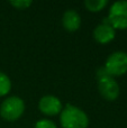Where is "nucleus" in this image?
I'll list each match as a JSON object with an SVG mask.
<instances>
[{"instance_id": "obj_1", "label": "nucleus", "mask_w": 127, "mask_h": 128, "mask_svg": "<svg viewBox=\"0 0 127 128\" xmlns=\"http://www.w3.org/2000/svg\"><path fill=\"white\" fill-rule=\"evenodd\" d=\"M60 122L63 128H87L89 126V118L82 109L66 104L61 111Z\"/></svg>"}, {"instance_id": "obj_2", "label": "nucleus", "mask_w": 127, "mask_h": 128, "mask_svg": "<svg viewBox=\"0 0 127 128\" xmlns=\"http://www.w3.org/2000/svg\"><path fill=\"white\" fill-rule=\"evenodd\" d=\"M25 111V102L17 96L6 98L0 104V116L4 120L15 122L19 119Z\"/></svg>"}, {"instance_id": "obj_3", "label": "nucleus", "mask_w": 127, "mask_h": 128, "mask_svg": "<svg viewBox=\"0 0 127 128\" xmlns=\"http://www.w3.org/2000/svg\"><path fill=\"white\" fill-rule=\"evenodd\" d=\"M104 68L110 76H120L127 72V53L124 51H116L112 53L106 60Z\"/></svg>"}, {"instance_id": "obj_4", "label": "nucleus", "mask_w": 127, "mask_h": 128, "mask_svg": "<svg viewBox=\"0 0 127 128\" xmlns=\"http://www.w3.org/2000/svg\"><path fill=\"white\" fill-rule=\"evenodd\" d=\"M107 18L115 29H127V0L114 2Z\"/></svg>"}, {"instance_id": "obj_5", "label": "nucleus", "mask_w": 127, "mask_h": 128, "mask_svg": "<svg viewBox=\"0 0 127 128\" xmlns=\"http://www.w3.org/2000/svg\"><path fill=\"white\" fill-rule=\"evenodd\" d=\"M98 90L108 101H114L119 96V86L112 76H105L98 80Z\"/></svg>"}, {"instance_id": "obj_6", "label": "nucleus", "mask_w": 127, "mask_h": 128, "mask_svg": "<svg viewBox=\"0 0 127 128\" xmlns=\"http://www.w3.org/2000/svg\"><path fill=\"white\" fill-rule=\"evenodd\" d=\"M38 108L44 115L47 116H54L61 112L63 109L62 102L58 97L52 94L44 96L38 101Z\"/></svg>"}, {"instance_id": "obj_7", "label": "nucleus", "mask_w": 127, "mask_h": 128, "mask_svg": "<svg viewBox=\"0 0 127 128\" xmlns=\"http://www.w3.org/2000/svg\"><path fill=\"white\" fill-rule=\"evenodd\" d=\"M116 36V29L110 25L108 18H106L101 24L97 25L94 29V37L100 44H107L112 42Z\"/></svg>"}, {"instance_id": "obj_8", "label": "nucleus", "mask_w": 127, "mask_h": 128, "mask_svg": "<svg viewBox=\"0 0 127 128\" xmlns=\"http://www.w3.org/2000/svg\"><path fill=\"white\" fill-rule=\"evenodd\" d=\"M62 24H63V27L66 30L76 32L78 30L81 25V16L74 9H69V10H66L63 14Z\"/></svg>"}, {"instance_id": "obj_9", "label": "nucleus", "mask_w": 127, "mask_h": 128, "mask_svg": "<svg viewBox=\"0 0 127 128\" xmlns=\"http://www.w3.org/2000/svg\"><path fill=\"white\" fill-rule=\"evenodd\" d=\"M107 4H108L107 0H86L84 1L86 8L90 11H94V12L102 10Z\"/></svg>"}, {"instance_id": "obj_10", "label": "nucleus", "mask_w": 127, "mask_h": 128, "mask_svg": "<svg viewBox=\"0 0 127 128\" xmlns=\"http://www.w3.org/2000/svg\"><path fill=\"white\" fill-rule=\"evenodd\" d=\"M11 89L10 78L4 72H0V97L9 93Z\"/></svg>"}, {"instance_id": "obj_11", "label": "nucleus", "mask_w": 127, "mask_h": 128, "mask_svg": "<svg viewBox=\"0 0 127 128\" xmlns=\"http://www.w3.org/2000/svg\"><path fill=\"white\" fill-rule=\"evenodd\" d=\"M9 4L17 9H26L33 4L32 0H10Z\"/></svg>"}, {"instance_id": "obj_12", "label": "nucleus", "mask_w": 127, "mask_h": 128, "mask_svg": "<svg viewBox=\"0 0 127 128\" xmlns=\"http://www.w3.org/2000/svg\"><path fill=\"white\" fill-rule=\"evenodd\" d=\"M34 128H58L55 122L50 119H40L35 124Z\"/></svg>"}]
</instances>
